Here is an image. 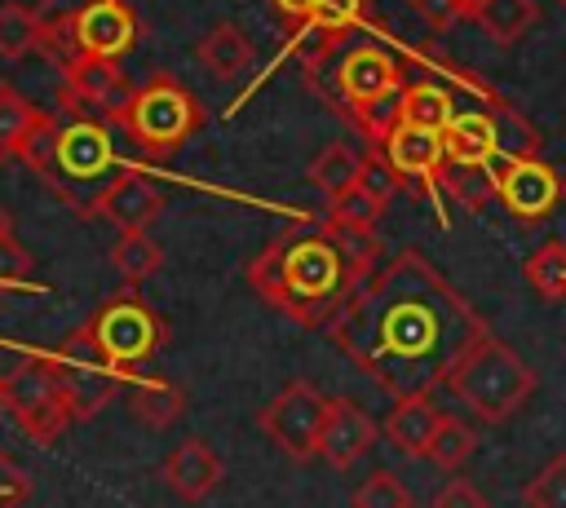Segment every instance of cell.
Returning a JSON list of instances; mask_svg holds the SVG:
<instances>
[{
	"instance_id": "6da1fadb",
	"label": "cell",
	"mask_w": 566,
	"mask_h": 508,
	"mask_svg": "<svg viewBox=\"0 0 566 508\" xmlns=\"http://www.w3.org/2000/svg\"><path fill=\"white\" fill-rule=\"evenodd\" d=\"M486 331V318L416 247L363 278L332 322L336 349L394 398L447 384L464 349Z\"/></svg>"
},
{
	"instance_id": "7a4b0ae2",
	"label": "cell",
	"mask_w": 566,
	"mask_h": 508,
	"mask_svg": "<svg viewBox=\"0 0 566 508\" xmlns=\"http://www.w3.org/2000/svg\"><path fill=\"white\" fill-rule=\"evenodd\" d=\"M248 283L265 305L283 309L292 322L310 331H332L363 278L345 261L327 221H292L248 261Z\"/></svg>"
},
{
	"instance_id": "3957f363",
	"label": "cell",
	"mask_w": 566,
	"mask_h": 508,
	"mask_svg": "<svg viewBox=\"0 0 566 508\" xmlns=\"http://www.w3.org/2000/svg\"><path fill=\"white\" fill-rule=\"evenodd\" d=\"M447 389L478 420L500 424V420H509V415H517L526 406V398L535 393V371L513 345H504L495 331H486L464 349V358L455 362Z\"/></svg>"
},
{
	"instance_id": "277c9868",
	"label": "cell",
	"mask_w": 566,
	"mask_h": 508,
	"mask_svg": "<svg viewBox=\"0 0 566 508\" xmlns=\"http://www.w3.org/2000/svg\"><path fill=\"white\" fill-rule=\"evenodd\" d=\"M49 362H53V380H57V393H62L71 420H93L115 398V389L124 380V367L106 353L93 322L71 327Z\"/></svg>"
},
{
	"instance_id": "5b68a950",
	"label": "cell",
	"mask_w": 566,
	"mask_h": 508,
	"mask_svg": "<svg viewBox=\"0 0 566 508\" xmlns=\"http://www.w3.org/2000/svg\"><path fill=\"white\" fill-rule=\"evenodd\" d=\"M119 124L128 128V137H133L142 150L168 155V150H177V146L203 124V110H199V102L190 97L186 84H177L172 75L159 71V75H150L142 88H133L128 110H124Z\"/></svg>"
},
{
	"instance_id": "8992f818",
	"label": "cell",
	"mask_w": 566,
	"mask_h": 508,
	"mask_svg": "<svg viewBox=\"0 0 566 508\" xmlns=\"http://www.w3.org/2000/svg\"><path fill=\"white\" fill-rule=\"evenodd\" d=\"M327 415H332V398L318 393L310 380H292L283 384L265 411H261V433L292 459H314L318 455V442H323V428H327Z\"/></svg>"
},
{
	"instance_id": "52a82bcc",
	"label": "cell",
	"mask_w": 566,
	"mask_h": 508,
	"mask_svg": "<svg viewBox=\"0 0 566 508\" xmlns=\"http://www.w3.org/2000/svg\"><path fill=\"white\" fill-rule=\"evenodd\" d=\"M562 194H566V186H562L557 168H553L548 159H539V155H531V159H509V163L495 168V199H500L504 212H509L517 225H526V230L539 225V221H548V216L557 212Z\"/></svg>"
},
{
	"instance_id": "ba28073f",
	"label": "cell",
	"mask_w": 566,
	"mask_h": 508,
	"mask_svg": "<svg viewBox=\"0 0 566 508\" xmlns=\"http://www.w3.org/2000/svg\"><path fill=\"white\" fill-rule=\"evenodd\" d=\"M128 97H133V84L111 57L80 53L71 66H62V106L80 119H97V115L124 119Z\"/></svg>"
},
{
	"instance_id": "9c48e42d",
	"label": "cell",
	"mask_w": 566,
	"mask_h": 508,
	"mask_svg": "<svg viewBox=\"0 0 566 508\" xmlns=\"http://www.w3.org/2000/svg\"><path fill=\"white\" fill-rule=\"evenodd\" d=\"M93 327H97V340L106 345V353H111L119 367L150 362V353H155L159 340H164L159 314H155L142 296H133V292L106 300V309L93 318Z\"/></svg>"
},
{
	"instance_id": "30bf717a",
	"label": "cell",
	"mask_w": 566,
	"mask_h": 508,
	"mask_svg": "<svg viewBox=\"0 0 566 508\" xmlns=\"http://www.w3.org/2000/svg\"><path fill=\"white\" fill-rule=\"evenodd\" d=\"M115 163V146L102 119H66L57 124V190L62 181H97Z\"/></svg>"
},
{
	"instance_id": "8fae6325",
	"label": "cell",
	"mask_w": 566,
	"mask_h": 508,
	"mask_svg": "<svg viewBox=\"0 0 566 508\" xmlns=\"http://www.w3.org/2000/svg\"><path fill=\"white\" fill-rule=\"evenodd\" d=\"M402 88H407L402 66L376 44L349 49L340 57V66H336V93H340L345 110L363 106V102H376V97H389V93H402Z\"/></svg>"
},
{
	"instance_id": "7c38bea8",
	"label": "cell",
	"mask_w": 566,
	"mask_h": 508,
	"mask_svg": "<svg viewBox=\"0 0 566 508\" xmlns=\"http://www.w3.org/2000/svg\"><path fill=\"white\" fill-rule=\"evenodd\" d=\"M380 155L389 159V168L402 177V181H416L420 194H438V177H442V163H447V146H442V133L433 128H416V124H398L389 133V141L380 146Z\"/></svg>"
},
{
	"instance_id": "4fadbf2b",
	"label": "cell",
	"mask_w": 566,
	"mask_h": 508,
	"mask_svg": "<svg viewBox=\"0 0 566 508\" xmlns=\"http://www.w3.org/2000/svg\"><path fill=\"white\" fill-rule=\"evenodd\" d=\"M93 212L106 216L119 234H137V230H150V225L159 221V212H164V190H159L150 177H142V172H124V177H115V181L102 186Z\"/></svg>"
},
{
	"instance_id": "5bb4252c",
	"label": "cell",
	"mask_w": 566,
	"mask_h": 508,
	"mask_svg": "<svg viewBox=\"0 0 566 508\" xmlns=\"http://www.w3.org/2000/svg\"><path fill=\"white\" fill-rule=\"evenodd\" d=\"M71 40H75L80 53H88V57H111V62H115V57L137 40V18H133V9H128L124 0H93V4L75 18Z\"/></svg>"
},
{
	"instance_id": "9a60e30c",
	"label": "cell",
	"mask_w": 566,
	"mask_h": 508,
	"mask_svg": "<svg viewBox=\"0 0 566 508\" xmlns=\"http://www.w3.org/2000/svg\"><path fill=\"white\" fill-rule=\"evenodd\" d=\"M376 420L354 402V398H332V415H327V428H323V442H318V459L327 468H349L358 464L371 442H376Z\"/></svg>"
},
{
	"instance_id": "2e32d148",
	"label": "cell",
	"mask_w": 566,
	"mask_h": 508,
	"mask_svg": "<svg viewBox=\"0 0 566 508\" xmlns=\"http://www.w3.org/2000/svg\"><path fill=\"white\" fill-rule=\"evenodd\" d=\"M124 398H128V411L150 424V428H168L181 411H186V389L177 380H168L164 371L137 362V367H124V380H119Z\"/></svg>"
},
{
	"instance_id": "e0dca14e",
	"label": "cell",
	"mask_w": 566,
	"mask_h": 508,
	"mask_svg": "<svg viewBox=\"0 0 566 508\" xmlns=\"http://www.w3.org/2000/svg\"><path fill=\"white\" fill-rule=\"evenodd\" d=\"M221 455L208 446V442H199V437H186V442H177L172 451H168V459H164V481H168V490L177 495V499H186V504H199V499H208L217 486H221Z\"/></svg>"
},
{
	"instance_id": "ac0fdd59",
	"label": "cell",
	"mask_w": 566,
	"mask_h": 508,
	"mask_svg": "<svg viewBox=\"0 0 566 508\" xmlns=\"http://www.w3.org/2000/svg\"><path fill=\"white\" fill-rule=\"evenodd\" d=\"M442 415H447V411H438L429 393H420V398H398L394 411L385 415V437H389L402 455L424 459V451H429V442H433Z\"/></svg>"
},
{
	"instance_id": "d6986e66",
	"label": "cell",
	"mask_w": 566,
	"mask_h": 508,
	"mask_svg": "<svg viewBox=\"0 0 566 508\" xmlns=\"http://www.w3.org/2000/svg\"><path fill=\"white\" fill-rule=\"evenodd\" d=\"M195 53H199V66L212 71L217 80H239V75L252 66V44H248V35H243L234 22H217V27L195 44Z\"/></svg>"
},
{
	"instance_id": "ffe728a7",
	"label": "cell",
	"mask_w": 566,
	"mask_h": 508,
	"mask_svg": "<svg viewBox=\"0 0 566 508\" xmlns=\"http://www.w3.org/2000/svg\"><path fill=\"white\" fill-rule=\"evenodd\" d=\"M363 168H367V155H358L349 141H327V146L314 155V163H310V181L332 199V194L349 190V186L363 177Z\"/></svg>"
},
{
	"instance_id": "44dd1931",
	"label": "cell",
	"mask_w": 566,
	"mask_h": 508,
	"mask_svg": "<svg viewBox=\"0 0 566 508\" xmlns=\"http://www.w3.org/2000/svg\"><path fill=\"white\" fill-rule=\"evenodd\" d=\"M535 18H539L535 0H482L478 13H473V22H478L495 44H517V40L535 27Z\"/></svg>"
},
{
	"instance_id": "7402d4cb",
	"label": "cell",
	"mask_w": 566,
	"mask_h": 508,
	"mask_svg": "<svg viewBox=\"0 0 566 508\" xmlns=\"http://www.w3.org/2000/svg\"><path fill=\"white\" fill-rule=\"evenodd\" d=\"M451 115H455V102H451V93H447L442 84H433V80H416V84L402 88V124L442 133V128L451 124Z\"/></svg>"
},
{
	"instance_id": "603a6c76",
	"label": "cell",
	"mask_w": 566,
	"mask_h": 508,
	"mask_svg": "<svg viewBox=\"0 0 566 508\" xmlns=\"http://www.w3.org/2000/svg\"><path fill=\"white\" fill-rule=\"evenodd\" d=\"M44 398H57V380H53V362L49 358H35V362H18L9 375H4V406L18 415Z\"/></svg>"
},
{
	"instance_id": "cb8c5ba5",
	"label": "cell",
	"mask_w": 566,
	"mask_h": 508,
	"mask_svg": "<svg viewBox=\"0 0 566 508\" xmlns=\"http://www.w3.org/2000/svg\"><path fill=\"white\" fill-rule=\"evenodd\" d=\"M44 119V110H35L13 84H0V163L22 155V141L31 137V128Z\"/></svg>"
},
{
	"instance_id": "d4e9b609",
	"label": "cell",
	"mask_w": 566,
	"mask_h": 508,
	"mask_svg": "<svg viewBox=\"0 0 566 508\" xmlns=\"http://www.w3.org/2000/svg\"><path fill=\"white\" fill-rule=\"evenodd\" d=\"M438 190H447L460 208L469 212H482L486 199L495 194V168H482V163H442V177H438Z\"/></svg>"
},
{
	"instance_id": "484cf974",
	"label": "cell",
	"mask_w": 566,
	"mask_h": 508,
	"mask_svg": "<svg viewBox=\"0 0 566 508\" xmlns=\"http://www.w3.org/2000/svg\"><path fill=\"white\" fill-rule=\"evenodd\" d=\"M31 49H44L40 9L0 4V57H4V62H18V57H27Z\"/></svg>"
},
{
	"instance_id": "4316f807",
	"label": "cell",
	"mask_w": 566,
	"mask_h": 508,
	"mask_svg": "<svg viewBox=\"0 0 566 508\" xmlns=\"http://www.w3.org/2000/svg\"><path fill=\"white\" fill-rule=\"evenodd\" d=\"M111 265L124 283H146L159 265H164V247L150 239V230H137V234H119L115 247H111Z\"/></svg>"
},
{
	"instance_id": "83f0119b",
	"label": "cell",
	"mask_w": 566,
	"mask_h": 508,
	"mask_svg": "<svg viewBox=\"0 0 566 508\" xmlns=\"http://www.w3.org/2000/svg\"><path fill=\"white\" fill-rule=\"evenodd\" d=\"M526 283L539 300H566V243L548 239L526 256Z\"/></svg>"
},
{
	"instance_id": "f1b7e54d",
	"label": "cell",
	"mask_w": 566,
	"mask_h": 508,
	"mask_svg": "<svg viewBox=\"0 0 566 508\" xmlns=\"http://www.w3.org/2000/svg\"><path fill=\"white\" fill-rule=\"evenodd\" d=\"M380 212H385V199H380L376 190H367L363 181H354L349 190H340V194H332V199H327V221H332V225L376 230Z\"/></svg>"
},
{
	"instance_id": "f546056e",
	"label": "cell",
	"mask_w": 566,
	"mask_h": 508,
	"mask_svg": "<svg viewBox=\"0 0 566 508\" xmlns=\"http://www.w3.org/2000/svg\"><path fill=\"white\" fill-rule=\"evenodd\" d=\"M473 446H478V428L464 424L460 415H442V424H438V433H433L424 459H429L433 468H447V473H451V468H460V464L473 455Z\"/></svg>"
},
{
	"instance_id": "4dcf8cb0",
	"label": "cell",
	"mask_w": 566,
	"mask_h": 508,
	"mask_svg": "<svg viewBox=\"0 0 566 508\" xmlns=\"http://www.w3.org/2000/svg\"><path fill=\"white\" fill-rule=\"evenodd\" d=\"M349 119L358 124V133L380 150L389 141V133L402 124V93H389V97H376V102H363V106H349Z\"/></svg>"
},
{
	"instance_id": "1f68e13d",
	"label": "cell",
	"mask_w": 566,
	"mask_h": 508,
	"mask_svg": "<svg viewBox=\"0 0 566 508\" xmlns=\"http://www.w3.org/2000/svg\"><path fill=\"white\" fill-rule=\"evenodd\" d=\"M18 424H22V437H27V442H35V446H53V442L66 433L71 411H66V402H62V393H57V398H44V402L18 411Z\"/></svg>"
},
{
	"instance_id": "d6a6232c",
	"label": "cell",
	"mask_w": 566,
	"mask_h": 508,
	"mask_svg": "<svg viewBox=\"0 0 566 508\" xmlns=\"http://www.w3.org/2000/svg\"><path fill=\"white\" fill-rule=\"evenodd\" d=\"M522 504L526 508H566V451L548 455L539 464V473L522 486Z\"/></svg>"
},
{
	"instance_id": "836d02e7",
	"label": "cell",
	"mask_w": 566,
	"mask_h": 508,
	"mask_svg": "<svg viewBox=\"0 0 566 508\" xmlns=\"http://www.w3.org/2000/svg\"><path fill=\"white\" fill-rule=\"evenodd\" d=\"M31 172H40L53 190H57V124L44 115L35 128H31V137L22 141V155H18Z\"/></svg>"
},
{
	"instance_id": "e575fe53",
	"label": "cell",
	"mask_w": 566,
	"mask_h": 508,
	"mask_svg": "<svg viewBox=\"0 0 566 508\" xmlns=\"http://www.w3.org/2000/svg\"><path fill=\"white\" fill-rule=\"evenodd\" d=\"M354 508H416V499H411V490L394 477V473H371L358 490H354Z\"/></svg>"
},
{
	"instance_id": "d590c367",
	"label": "cell",
	"mask_w": 566,
	"mask_h": 508,
	"mask_svg": "<svg viewBox=\"0 0 566 508\" xmlns=\"http://www.w3.org/2000/svg\"><path fill=\"white\" fill-rule=\"evenodd\" d=\"M363 18V0H314L310 9V31H332V35H345L349 27H358Z\"/></svg>"
},
{
	"instance_id": "8d00e7d4",
	"label": "cell",
	"mask_w": 566,
	"mask_h": 508,
	"mask_svg": "<svg viewBox=\"0 0 566 508\" xmlns=\"http://www.w3.org/2000/svg\"><path fill=\"white\" fill-rule=\"evenodd\" d=\"M93 0H40V22H44V44L49 40H71L75 18L88 9Z\"/></svg>"
},
{
	"instance_id": "74e56055",
	"label": "cell",
	"mask_w": 566,
	"mask_h": 508,
	"mask_svg": "<svg viewBox=\"0 0 566 508\" xmlns=\"http://www.w3.org/2000/svg\"><path fill=\"white\" fill-rule=\"evenodd\" d=\"M429 508H491V504H486V495H482L469 477H451L447 486L433 490Z\"/></svg>"
},
{
	"instance_id": "f35d334b",
	"label": "cell",
	"mask_w": 566,
	"mask_h": 508,
	"mask_svg": "<svg viewBox=\"0 0 566 508\" xmlns=\"http://www.w3.org/2000/svg\"><path fill=\"white\" fill-rule=\"evenodd\" d=\"M31 278V256H27V247L9 234V239H0V287H18V283H27Z\"/></svg>"
},
{
	"instance_id": "ab89813d",
	"label": "cell",
	"mask_w": 566,
	"mask_h": 508,
	"mask_svg": "<svg viewBox=\"0 0 566 508\" xmlns=\"http://www.w3.org/2000/svg\"><path fill=\"white\" fill-rule=\"evenodd\" d=\"M411 9H416V18L429 31H451L464 18V4L460 0H411Z\"/></svg>"
},
{
	"instance_id": "60d3db41",
	"label": "cell",
	"mask_w": 566,
	"mask_h": 508,
	"mask_svg": "<svg viewBox=\"0 0 566 508\" xmlns=\"http://www.w3.org/2000/svg\"><path fill=\"white\" fill-rule=\"evenodd\" d=\"M27 495H31L27 473H22L9 455H0V508H22V504H27Z\"/></svg>"
},
{
	"instance_id": "b9f144b4",
	"label": "cell",
	"mask_w": 566,
	"mask_h": 508,
	"mask_svg": "<svg viewBox=\"0 0 566 508\" xmlns=\"http://www.w3.org/2000/svg\"><path fill=\"white\" fill-rule=\"evenodd\" d=\"M310 9H314V0H274V13L283 18V22H310Z\"/></svg>"
},
{
	"instance_id": "7bdbcfd3",
	"label": "cell",
	"mask_w": 566,
	"mask_h": 508,
	"mask_svg": "<svg viewBox=\"0 0 566 508\" xmlns=\"http://www.w3.org/2000/svg\"><path fill=\"white\" fill-rule=\"evenodd\" d=\"M13 234V216H9V208L0 203V239H9Z\"/></svg>"
},
{
	"instance_id": "ee69618b",
	"label": "cell",
	"mask_w": 566,
	"mask_h": 508,
	"mask_svg": "<svg viewBox=\"0 0 566 508\" xmlns=\"http://www.w3.org/2000/svg\"><path fill=\"white\" fill-rule=\"evenodd\" d=\"M460 4H464V18H473V13H478V4H482V0H460Z\"/></svg>"
},
{
	"instance_id": "f6af8a7d",
	"label": "cell",
	"mask_w": 566,
	"mask_h": 508,
	"mask_svg": "<svg viewBox=\"0 0 566 508\" xmlns=\"http://www.w3.org/2000/svg\"><path fill=\"white\" fill-rule=\"evenodd\" d=\"M0 406H4V380H0Z\"/></svg>"
},
{
	"instance_id": "bcb514c9",
	"label": "cell",
	"mask_w": 566,
	"mask_h": 508,
	"mask_svg": "<svg viewBox=\"0 0 566 508\" xmlns=\"http://www.w3.org/2000/svg\"><path fill=\"white\" fill-rule=\"evenodd\" d=\"M557 4H562V9H566V0H557Z\"/></svg>"
}]
</instances>
